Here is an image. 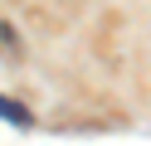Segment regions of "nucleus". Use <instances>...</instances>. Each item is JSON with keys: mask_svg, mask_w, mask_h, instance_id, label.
<instances>
[{"mask_svg": "<svg viewBox=\"0 0 151 146\" xmlns=\"http://www.w3.org/2000/svg\"><path fill=\"white\" fill-rule=\"evenodd\" d=\"M0 117H5V122H15V127H34V117L24 112L20 102H10V97H0Z\"/></svg>", "mask_w": 151, "mask_h": 146, "instance_id": "f257e3e1", "label": "nucleus"}]
</instances>
